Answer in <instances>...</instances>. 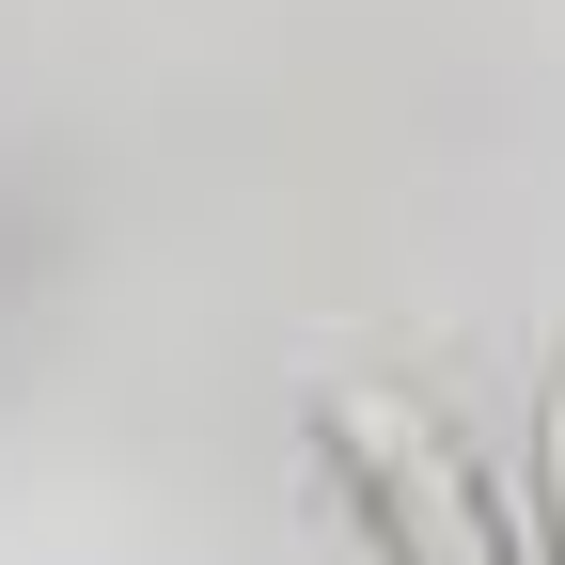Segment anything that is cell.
I'll use <instances>...</instances> for the list:
<instances>
[{"instance_id": "1", "label": "cell", "mask_w": 565, "mask_h": 565, "mask_svg": "<svg viewBox=\"0 0 565 565\" xmlns=\"http://www.w3.org/2000/svg\"><path fill=\"white\" fill-rule=\"evenodd\" d=\"M315 456H330V487H345V519H362L377 565H534L519 503L471 471L456 424L424 393H393V377H345L315 408Z\"/></svg>"}, {"instance_id": "2", "label": "cell", "mask_w": 565, "mask_h": 565, "mask_svg": "<svg viewBox=\"0 0 565 565\" xmlns=\"http://www.w3.org/2000/svg\"><path fill=\"white\" fill-rule=\"evenodd\" d=\"M534 565H565V377L534 408Z\"/></svg>"}]
</instances>
